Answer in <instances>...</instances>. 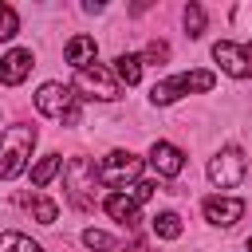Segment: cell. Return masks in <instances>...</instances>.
Masks as SVG:
<instances>
[{
  "mask_svg": "<svg viewBox=\"0 0 252 252\" xmlns=\"http://www.w3.org/2000/svg\"><path fill=\"white\" fill-rule=\"evenodd\" d=\"M244 55H248V67H252V43H248V47H244Z\"/></svg>",
  "mask_w": 252,
  "mask_h": 252,
  "instance_id": "cb8c5ba5",
  "label": "cell"
},
{
  "mask_svg": "<svg viewBox=\"0 0 252 252\" xmlns=\"http://www.w3.org/2000/svg\"><path fill=\"white\" fill-rule=\"evenodd\" d=\"M20 32V16H16V8L12 4H4L0 0V39H12Z\"/></svg>",
  "mask_w": 252,
  "mask_h": 252,
  "instance_id": "44dd1931",
  "label": "cell"
},
{
  "mask_svg": "<svg viewBox=\"0 0 252 252\" xmlns=\"http://www.w3.org/2000/svg\"><path fill=\"white\" fill-rule=\"evenodd\" d=\"M63 55H67V63H71L75 71H83V67H91V63L98 59V43H94L91 35H71L67 47H63Z\"/></svg>",
  "mask_w": 252,
  "mask_h": 252,
  "instance_id": "7c38bea8",
  "label": "cell"
},
{
  "mask_svg": "<svg viewBox=\"0 0 252 252\" xmlns=\"http://www.w3.org/2000/svg\"><path fill=\"white\" fill-rule=\"evenodd\" d=\"M83 244L87 248H94V252H126V244L122 240H114L110 232H102V228H87L83 232Z\"/></svg>",
  "mask_w": 252,
  "mask_h": 252,
  "instance_id": "9a60e30c",
  "label": "cell"
},
{
  "mask_svg": "<svg viewBox=\"0 0 252 252\" xmlns=\"http://www.w3.org/2000/svg\"><path fill=\"white\" fill-rule=\"evenodd\" d=\"M32 146H35V126H8L0 134V177L4 181H16L24 169H28V158H32Z\"/></svg>",
  "mask_w": 252,
  "mask_h": 252,
  "instance_id": "6da1fadb",
  "label": "cell"
},
{
  "mask_svg": "<svg viewBox=\"0 0 252 252\" xmlns=\"http://www.w3.org/2000/svg\"><path fill=\"white\" fill-rule=\"evenodd\" d=\"M114 75H118L126 87L142 83V55H130V51H122V55L114 59Z\"/></svg>",
  "mask_w": 252,
  "mask_h": 252,
  "instance_id": "5bb4252c",
  "label": "cell"
},
{
  "mask_svg": "<svg viewBox=\"0 0 252 252\" xmlns=\"http://www.w3.org/2000/svg\"><path fill=\"white\" fill-rule=\"evenodd\" d=\"M59 169H63V158H59V154H47V158H43V161L32 169V185H35V189H43V185H47V181H51Z\"/></svg>",
  "mask_w": 252,
  "mask_h": 252,
  "instance_id": "2e32d148",
  "label": "cell"
},
{
  "mask_svg": "<svg viewBox=\"0 0 252 252\" xmlns=\"http://www.w3.org/2000/svg\"><path fill=\"white\" fill-rule=\"evenodd\" d=\"M75 91H83L87 98H102V102H114L122 91H118V79L102 67V63H91L83 71H75Z\"/></svg>",
  "mask_w": 252,
  "mask_h": 252,
  "instance_id": "52a82bcc",
  "label": "cell"
},
{
  "mask_svg": "<svg viewBox=\"0 0 252 252\" xmlns=\"http://www.w3.org/2000/svg\"><path fill=\"white\" fill-rule=\"evenodd\" d=\"M154 189H158L154 181H134V185H126V193H130V197H134L138 205H146V201L154 197Z\"/></svg>",
  "mask_w": 252,
  "mask_h": 252,
  "instance_id": "7402d4cb",
  "label": "cell"
},
{
  "mask_svg": "<svg viewBox=\"0 0 252 252\" xmlns=\"http://www.w3.org/2000/svg\"><path fill=\"white\" fill-rule=\"evenodd\" d=\"M35 110L47 118H59L63 126H75L79 122V94L63 83H43L35 91Z\"/></svg>",
  "mask_w": 252,
  "mask_h": 252,
  "instance_id": "3957f363",
  "label": "cell"
},
{
  "mask_svg": "<svg viewBox=\"0 0 252 252\" xmlns=\"http://www.w3.org/2000/svg\"><path fill=\"white\" fill-rule=\"evenodd\" d=\"M102 209H106V217H114V220H122V224H134V220H138V201H134L126 189H114V193L102 201Z\"/></svg>",
  "mask_w": 252,
  "mask_h": 252,
  "instance_id": "4fadbf2b",
  "label": "cell"
},
{
  "mask_svg": "<svg viewBox=\"0 0 252 252\" xmlns=\"http://www.w3.org/2000/svg\"><path fill=\"white\" fill-rule=\"evenodd\" d=\"M213 59H217V63H220V71H224V75H232V79H248V75H252L244 47H240V43H232V39H217V43H213Z\"/></svg>",
  "mask_w": 252,
  "mask_h": 252,
  "instance_id": "9c48e42d",
  "label": "cell"
},
{
  "mask_svg": "<svg viewBox=\"0 0 252 252\" xmlns=\"http://www.w3.org/2000/svg\"><path fill=\"white\" fill-rule=\"evenodd\" d=\"M154 236L177 240V236H181V217H177V213H158V217H154Z\"/></svg>",
  "mask_w": 252,
  "mask_h": 252,
  "instance_id": "e0dca14e",
  "label": "cell"
},
{
  "mask_svg": "<svg viewBox=\"0 0 252 252\" xmlns=\"http://www.w3.org/2000/svg\"><path fill=\"white\" fill-rule=\"evenodd\" d=\"M28 209H32V217H35L39 224H55V217H59V205H55V201H47V197H32V201H28Z\"/></svg>",
  "mask_w": 252,
  "mask_h": 252,
  "instance_id": "d6986e66",
  "label": "cell"
},
{
  "mask_svg": "<svg viewBox=\"0 0 252 252\" xmlns=\"http://www.w3.org/2000/svg\"><path fill=\"white\" fill-rule=\"evenodd\" d=\"M201 213H205L209 224H217V228H232V224L244 217V201H240V197H205Z\"/></svg>",
  "mask_w": 252,
  "mask_h": 252,
  "instance_id": "ba28073f",
  "label": "cell"
},
{
  "mask_svg": "<svg viewBox=\"0 0 252 252\" xmlns=\"http://www.w3.org/2000/svg\"><path fill=\"white\" fill-rule=\"evenodd\" d=\"M244 173H248V158H244L236 146H224V150L209 161V181H213L217 189H236V185L244 181Z\"/></svg>",
  "mask_w": 252,
  "mask_h": 252,
  "instance_id": "8992f818",
  "label": "cell"
},
{
  "mask_svg": "<svg viewBox=\"0 0 252 252\" xmlns=\"http://www.w3.org/2000/svg\"><path fill=\"white\" fill-rule=\"evenodd\" d=\"M94 181H98V169L87 158H71L67 161V201L79 213H91L94 209Z\"/></svg>",
  "mask_w": 252,
  "mask_h": 252,
  "instance_id": "277c9868",
  "label": "cell"
},
{
  "mask_svg": "<svg viewBox=\"0 0 252 252\" xmlns=\"http://www.w3.org/2000/svg\"><path fill=\"white\" fill-rule=\"evenodd\" d=\"M32 51L28 47H12L8 55H0V83L4 87H20L24 79H28V71H32Z\"/></svg>",
  "mask_w": 252,
  "mask_h": 252,
  "instance_id": "8fae6325",
  "label": "cell"
},
{
  "mask_svg": "<svg viewBox=\"0 0 252 252\" xmlns=\"http://www.w3.org/2000/svg\"><path fill=\"white\" fill-rule=\"evenodd\" d=\"M213 83H217V75H213V71H181V75H169V79L154 83L150 102H154V106H169V102H177L181 94H193V91H213Z\"/></svg>",
  "mask_w": 252,
  "mask_h": 252,
  "instance_id": "7a4b0ae2",
  "label": "cell"
},
{
  "mask_svg": "<svg viewBox=\"0 0 252 252\" xmlns=\"http://www.w3.org/2000/svg\"><path fill=\"white\" fill-rule=\"evenodd\" d=\"M138 173H142V158L130 154V150H110V154L98 161V181L110 185V189H126V185H134Z\"/></svg>",
  "mask_w": 252,
  "mask_h": 252,
  "instance_id": "5b68a950",
  "label": "cell"
},
{
  "mask_svg": "<svg viewBox=\"0 0 252 252\" xmlns=\"http://www.w3.org/2000/svg\"><path fill=\"white\" fill-rule=\"evenodd\" d=\"M146 59H150V63H158V59H169V47H165L161 39H154V43L146 47V55H142V63H146Z\"/></svg>",
  "mask_w": 252,
  "mask_h": 252,
  "instance_id": "603a6c76",
  "label": "cell"
},
{
  "mask_svg": "<svg viewBox=\"0 0 252 252\" xmlns=\"http://www.w3.org/2000/svg\"><path fill=\"white\" fill-rule=\"evenodd\" d=\"M248 252H252V236H248Z\"/></svg>",
  "mask_w": 252,
  "mask_h": 252,
  "instance_id": "d4e9b609",
  "label": "cell"
},
{
  "mask_svg": "<svg viewBox=\"0 0 252 252\" xmlns=\"http://www.w3.org/2000/svg\"><path fill=\"white\" fill-rule=\"evenodd\" d=\"M0 252H43V248L24 232H0Z\"/></svg>",
  "mask_w": 252,
  "mask_h": 252,
  "instance_id": "ac0fdd59",
  "label": "cell"
},
{
  "mask_svg": "<svg viewBox=\"0 0 252 252\" xmlns=\"http://www.w3.org/2000/svg\"><path fill=\"white\" fill-rule=\"evenodd\" d=\"M181 20H185V32H189V39H197V35L205 32V8H201V4H185Z\"/></svg>",
  "mask_w": 252,
  "mask_h": 252,
  "instance_id": "ffe728a7",
  "label": "cell"
},
{
  "mask_svg": "<svg viewBox=\"0 0 252 252\" xmlns=\"http://www.w3.org/2000/svg\"><path fill=\"white\" fill-rule=\"evenodd\" d=\"M150 165L158 177H177L185 169V154L173 146V142H154L150 146Z\"/></svg>",
  "mask_w": 252,
  "mask_h": 252,
  "instance_id": "30bf717a",
  "label": "cell"
}]
</instances>
